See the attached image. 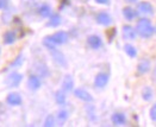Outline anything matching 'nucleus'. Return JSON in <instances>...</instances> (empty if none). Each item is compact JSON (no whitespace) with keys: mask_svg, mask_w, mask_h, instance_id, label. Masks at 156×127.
Masks as SVG:
<instances>
[{"mask_svg":"<svg viewBox=\"0 0 156 127\" xmlns=\"http://www.w3.org/2000/svg\"><path fill=\"white\" fill-rule=\"evenodd\" d=\"M68 116H69V113L66 109H60L57 112V115H56V124H58L60 126H62L66 121L68 120Z\"/></svg>","mask_w":156,"mask_h":127,"instance_id":"21","label":"nucleus"},{"mask_svg":"<svg viewBox=\"0 0 156 127\" xmlns=\"http://www.w3.org/2000/svg\"><path fill=\"white\" fill-rule=\"evenodd\" d=\"M74 89V78L72 75H66L62 81V90H65L66 93H69Z\"/></svg>","mask_w":156,"mask_h":127,"instance_id":"17","label":"nucleus"},{"mask_svg":"<svg viewBox=\"0 0 156 127\" xmlns=\"http://www.w3.org/2000/svg\"><path fill=\"white\" fill-rule=\"evenodd\" d=\"M122 36L125 40H135L137 38V31L131 25H123L122 27Z\"/></svg>","mask_w":156,"mask_h":127,"instance_id":"5","label":"nucleus"},{"mask_svg":"<svg viewBox=\"0 0 156 127\" xmlns=\"http://www.w3.org/2000/svg\"><path fill=\"white\" fill-rule=\"evenodd\" d=\"M55 101L57 105H60V106H63L66 105V101H67V96H66V91L65 90H57L56 93H55Z\"/></svg>","mask_w":156,"mask_h":127,"instance_id":"23","label":"nucleus"},{"mask_svg":"<svg viewBox=\"0 0 156 127\" xmlns=\"http://www.w3.org/2000/svg\"><path fill=\"white\" fill-rule=\"evenodd\" d=\"M124 51H125V53L130 57V58H135L136 56H137V49L132 45V44H125L124 45Z\"/></svg>","mask_w":156,"mask_h":127,"instance_id":"24","label":"nucleus"},{"mask_svg":"<svg viewBox=\"0 0 156 127\" xmlns=\"http://www.w3.org/2000/svg\"><path fill=\"white\" fill-rule=\"evenodd\" d=\"M149 114H150V119L153 120V121H155L156 122V103L150 108V112H149Z\"/></svg>","mask_w":156,"mask_h":127,"instance_id":"28","label":"nucleus"},{"mask_svg":"<svg viewBox=\"0 0 156 127\" xmlns=\"http://www.w3.org/2000/svg\"><path fill=\"white\" fill-rule=\"evenodd\" d=\"M49 52H50V55H51L52 60L55 61V63L58 64L60 67H63V68L67 67V60H66L65 55L58 50L57 48H56V49H54V50H50Z\"/></svg>","mask_w":156,"mask_h":127,"instance_id":"7","label":"nucleus"},{"mask_svg":"<svg viewBox=\"0 0 156 127\" xmlns=\"http://www.w3.org/2000/svg\"><path fill=\"white\" fill-rule=\"evenodd\" d=\"M74 95L78 98L79 100L85 102H92L93 101V96L91 94L83 88H76L74 90Z\"/></svg>","mask_w":156,"mask_h":127,"instance_id":"11","label":"nucleus"},{"mask_svg":"<svg viewBox=\"0 0 156 127\" xmlns=\"http://www.w3.org/2000/svg\"><path fill=\"white\" fill-rule=\"evenodd\" d=\"M154 33H155V35H156V25L154 26Z\"/></svg>","mask_w":156,"mask_h":127,"instance_id":"33","label":"nucleus"},{"mask_svg":"<svg viewBox=\"0 0 156 127\" xmlns=\"http://www.w3.org/2000/svg\"><path fill=\"white\" fill-rule=\"evenodd\" d=\"M151 78H153V81L156 83V65L154 67V69H153V76H151Z\"/></svg>","mask_w":156,"mask_h":127,"instance_id":"31","label":"nucleus"},{"mask_svg":"<svg viewBox=\"0 0 156 127\" xmlns=\"http://www.w3.org/2000/svg\"><path fill=\"white\" fill-rule=\"evenodd\" d=\"M150 70H151V63H150L149 60L144 58L142 61H140V63L137 65V73L140 75H144V74L149 73Z\"/></svg>","mask_w":156,"mask_h":127,"instance_id":"15","label":"nucleus"},{"mask_svg":"<svg viewBox=\"0 0 156 127\" xmlns=\"http://www.w3.org/2000/svg\"><path fill=\"white\" fill-rule=\"evenodd\" d=\"M95 2L101 4V5H108L110 4V0H95Z\"/></svg>","mask_w":156,"mask_h":127,"instance_id":"30","label":"nucleus"},{"mask_svg":"<svg viewBox=\"0 0 156 127\" xmlns=\"http://www.w3.org/2000/svg\"><path fill=\"white\" fill-rule=\"evenodd\" d=\"M87 44H88V46L91 49H93V50H99L103 46V39H101L100 36H98V35H91L87 38Z\"/></svg>","mask_w":156,"mask_h":127,"instance_id":"10","label":"nucleus"},{"mask_svg":"<svg viewBox=\"0 0 156 127\" xmlns=\"http://www.w3.org/2000/svg\"><path fill=\"white\" fill-rule=\"evenodd\" d=\"M0 53H1V48H0Z\"/></svg>","mask_w":156,"mask_h":127,"instance_id":"34","label":"nucleus"},{"mask_svg":"<svg viewBox=\"0 0 156 127\" xmlns=\"http://www.w3.org/2000/svg\"><path fill=\"white\" fill-rule=\"evenodd\" d=\"M137 12L142 15H153L154 14V6L149 1H140L137 2Z\"/></svg>","mask_w":156,"mask_h":127,"instance_id":"3","label":"nucleus"},{"mask_svg":"<svg viewBox=\"0 0 156 127\" xmlns=\"http://www.w3.org/2000/svg\"><path fill=\"white\" fill-rule=\"evenodd\" d=\"M38 14L42 18H49L52 14L51 7L48 4H43L38 7Z\"/></svg>","mask_w":156,"mask_h":127,"instance_id":"20","label":"nucleus"},{"mask_svg":"<svg viewBox=\"0 0 156 127\" xmlns=\"http://www.w3.org/2000/svg\"><path fill=\"white\" fill-rule=\"evenodd\" d=\"M24 63V56L20 53V55H18L16 58H14V61H13L11 65H10V68L11 69H16V68H19V67H22V64Z\"/></svg>","mask_w":156,"mask_h":127,"instance_id":"25","label":"nucleus"},{"mask_svg":"<svg viewBox=\"0 0 156 127\" xmlns=\"http://www.w3.org/2000/svg\"><path fill=\"white\" fill-rule=\"evenodd\" d=\"M135 29L137 31V35L144 39L150 38L154 35V26L151 24L150 19H148V18H141V19H138V22H137Z\"/></svg>","mask_w":156,"mask_h":127,"instance_id":"1","label":"nucleus"},{"mask_svg":"<svg viewBox=\"0 0 156 127\" xmlns=\"http://www.w3.org/2000/svg\"><path fill=\"white\" fill-rule=\"evenodd\" d=\"M17 39H18V36H17V32H16L14 30H7V31L2 35V42H4V44H6V45H11V44H13Z\"/></svg>","mask_w":156,"mask_h":127,"instance_id":"12","label":"nucleus"},{"mask_svg":"<svg viewBox=\"0 0 156 127\" xmlns=\"http://www.w3.org/2000/svg\"><path fill=\"white\" fill-rule=\"evenodd\" d=\"M61 23H62L61 15L58 13H52L51 15L49 17V20L47 23V26H49V27H57V26L61 25Z\"/></svg>","mask_w":156,"mask_h":127,"instance_id":"18","label":"nucleus"},{"mask_svg":"<svg viewBox=\"0 0 156 127\" xmlns=\"http://www.w3.org/2000/svg\"><path fill=\"white\" fill-rule=\"evenodd\" d=\"M6 102L10 106H20L23 103V99L19 93H10L6 98Z\"/></svg>","mask_w":156,"mask_h":127,"instance_id":"13","label":"nucleus"},{"mask_svg":"<svg viewBox=\"0 0 156 127\" xmlns=\"http://www.w3.org/2000/svg\"><path fill=\"white\" fill-rule=\"evenodd\" d=\"M108 80H110V76L106 73L97 74V76L94 77V87L98 89L105 88L107 86V83H108Z\"/></svg>","mask_w":156,"mask_h":127,"instance_id":"6","label":"nucleus"},{"mask_svg":"<svg viewBox=\"0 0 156 127\" xmlns=\"http://www.w3.org/2000/svg\"><path fill=\"white\" fill-rule=\"evenodd\" d=\"M9 9V0H0V10Z\"/></svg>","mask_w":156,"mask_h":127,"instance_id":"29","label":"nucleus"},{"mask_svg":"<svg viewBox=\"0 0 156 127\" xmlns=\"http://www.w3.org/2000/svg\"><path fill=\"white\" fill-rule=\"evenodd\" d=\"M49 38L51 39V42L55 44V45H62V44H66L69 39V35L68 32L66 31H57L55 32L54 35L49 36Z\"/></svg>","mask_w":156,"mask_h":127,"instance_id":"4","label":"nucleus"},{"mask_svg":"<svg viewBox=\"0 0 156 127\" xmlns=\"http://www.w3.org/2000/svg\"><path fill=\"white\" fill-rule=\"evenodd\" d=\"M35 70H36V75L39 77H47L49 76V69L45 64L43 63H37L35 65Z\"/></svg>","mask_w":156,"mask_h":127,"instance_id":"19","label":"nucleus"},{"mask_svg":"<svg viewBox=\"0 0 156 127\" xmlns=\"http://www.w3.org/2000/svg\"><path fill=\"white\" fill-rule=\"evenodd\" d=\"M23 81V75L17 71H12L11 74H9L7 77L5 78V84L9 88H17Z\"/></svg>","mask_w":156,"mask_h":127,"instance_id":"2","label":"nucleus"},{"mask_svg":"<svg viewBox=\"0 0 156 127\" xmlns=\"http://www.w3.org/2000/svg\"><path fill=\"white\" fill-rule=\"evenodd\" d=\"M44 126L45 127H52V126H56V118L54 115L49 114L45 120H44Z\"/></svg>","mask_w":156,"mask_h":127,"instance_id":"26","label":"nucleus"},{"mask_svg":"<svg viewBox=\"0 0 156 127\" xmlns=\"http://www.w3.org/2000/svg\"><path fill=\"white\" fill-rule=\"evenodd\" d=\"M41 86H42V80H41V77L38 75H30L29 78H27V88L30 89V90H32V91H36V90H38L41 88Z\"/></svg>","mask_w":156,"mask_h":127,"instance_id":"9","label":"nucleus"},{"mask_svg":"<svg viewBox=\"0 0 156 127\" xmlns=\"http://www.w3.org/2000/svg\"><path fill=\"white\" fill-rule=\"evenodd\" d=\"M111 121L115 126H123L126 124V115L124 113H113L112 116H111Z\"/></svg>","mask_w":156,"mask_h":127,"instance_id":"16","label":"nucleus"},{"mask_svg":"<svg viewBox=\"0 0 156 127\" xmlns=\"http://www.w3.org/2000/svg\"><path fill=\"white\" fill-rule=\"evenodd\" d=\"M95 20L99 25L103 26H108L112 24V17L110 15V13H107L106 11H101L97 14Z\"/></svg>","mask_w":156,"mask_h":127,"instance_id":"8","label":"nucleus"},{"mask_svg":"<svg viewBox=\"0 0 156 127\" xmlns=\"http://www.w3.org/2000/svg\"><path fill=\"white\" fill-rule=\"evenodd\" d=\"M43 45H44V46H45V48H47V49H48L49 51L54 50V49H56V46H57V45H55V44L52 43L51 39L49 38V36H48V37H45V38L43 39Z\"/></svg>","mask_w":156,"mask_h":127,"instance_id":"27","label":"nucleus"},{"mask_svg":"<svg viewBox=\"0 0 156 127\" xmlns=\"http://www.w3.org/2000/svg\"><path fill=\"white\" fill-rule=\"evenodd\" d=\"M122 12H123V17H124L128 22H132V20H135V19L138 17V12H137V10L132 9L131 6H126V7H124Z\"/></svg>","mask_w":156,"mask_h":127,"instance_id":"14","label":"nucleus"},{"mask_svg":"<svg viewBox=\"0 0 156 127\" xmlns=\"http://www.w3.org/2000/svg\"><path fill=\"white\" fill-rule=\"evenodd\" d=\"M142 99L144 101H151L154 99V90L151 87H144L142 89Z\"/></svg>","mask_w":156,"mask_h":127,"instance_id":"22","label":"nucleus"},{"mask_svg":"<svg viewBox=\"0 0 156 127\" xmlns=\"http://www.w3.org/2000/svg\"><path fill=\"white\" fill-rule=\"evenodd\" d=\"M126 4H137L138 2V0H124Z\"/></svg>","mask_w":156,"mask_h":127,"instance_id":"32","label":"nucleus"}]
</instances>
